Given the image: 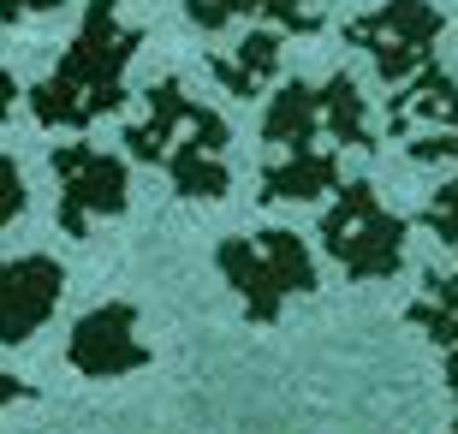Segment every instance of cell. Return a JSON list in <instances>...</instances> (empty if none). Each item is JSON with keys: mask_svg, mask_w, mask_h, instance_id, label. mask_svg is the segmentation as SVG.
<instances>
[{"mask_svg": "<svg viewBox=\"0 0 458 434\" xmlns=\"http://www.w3.org/2000/svg\"><path fill=\"white\" fill-rule=\"evenodd\" d=\"M345 42L375 60V72L387 84H411L435 66V42H441V13L428 0H387L381 13L352 18L345 24Z\"/></svg>", "mask_w": 458, "mask_h": 434, "instance_id": "5", "label": "cell"}, {"mask_svg": "<svg viewBox=\"0 0 458 434\" xmlns=\"http://www.w3.org/2000/svg\"><path fill=\"white\" fill-rule=\"evenodd\" d=\"M322 132L340 143V149H375L369 137V114H363V89L352 84V78H327L322 89Z\"/></svg>", "mask_w": 458, "mask_h": 434, "instance_id": "14", "label": "cell"}, {"mask_svg": "<svg viewBox=\"0 0 458 434\" xmlns=\"http://www.w3.org/2000/svg\"><path fill=\"white\" fill-rule=\"evenodd\" d=\"M423 226L441 238V244H453V251H458V179L435 191V202L423 208Z\"/></svg>", "mask_w": 458, "mask_h": 434, "instance_id": "16", "label": "cell"}, {"mask_svg": "<svg viewBox=\"0 0 458 434\" xmlns=\"http://www.w3.org/2000/svg\"><path fill=\"white\" fill-rule=\"evenodd\" d=\"M405 220L387 215L369 179H345L340 202L322 220V251L352 274V280H393L405 268Z\"/></svg>", "mask_w": 458, "mask_h": 434, "instance_id": "3", "label": "cell"}, {"mask_svg": "<svg viewBox=\"0 0 458 434\" xmlns=\"http://www.w3.org/2000/svg\"><path fill=\"white\" fill-rule=\"evenodd\" d=\"M13 96H18V84H13V78H6V72H0V119L13 114Z\"/></svg>", "mask_w": 458, "mask_h": 434, "instance_id": "19", "label": "cell"}, {"mask_svg": "<svg viewBox=\"0 0 458 434\" xmlns=\"http://www.w3.org/2000/svg\"><path fill=\"white\" fill-rule=\"evenodd\" d=\"M334 184H340V161L327 149H316V155L274 161L268 179H262V197L268 202H310V197H322V191H334Z\"/></svg>", "mask_w": 458, "mask_h": 434, "instance_id": "12", "label": "cell"}, {"mask_svg": "<svg viewBox=\"0 0 458 434\" xmlns=\"http://www.w3.org/2000/svg\"><path fill=\"white\" fill-rule=\"evenodd\" d=\"M60 285H66V274H60V262H48V256L0 262V339L13 345V339H24L30 328H42L48 310L60 303Z\"/></svg>", "mask_w": 458, "mask_h": 434, "instance_id": "8", "label": "cell"}, {"mask_svg": "<svg viewBox=\"0 0 458 434\" xmlns=\"http://www.w3.org/2000/svg\"><path fill=\"white\" fill-rule=\"evenodd\" d=\"M24 393H30L24 381H13V375H0V399H24Z\"/></svg>", "mask_w": 458, "mask_h": 434, "instance_id": "20", "label": "cell"}, {"mask_svg": "<svg viewBox=\"0 0 458 434\" xmlns=\"http://www.w3.org/2000/svg\"><path fill=\"white\" fill-rule=\"evenodd\" d=\"M274 66H280V36H274V30H250L244 42H238L233 60H226V54L208 60V72H215L233 96H256V89L274 78Z\"/></svg>", "mask_w": 458, "mask_h": 434, "instance_id": "13", "label": "cell"}, {"mask_svg": "<svg viewBox=\"0 0 458 434\" xmlns=\"http://www.w3.org/2000/svg\"><path fill=\"white\" fill-rule=\"evenodd\" d=\"M387 137H411L417 161H453L458 167V84L441 66L411 78L387 101Z\"/></svg>", "mask_w": 458, "mask_h": 434, "instance_id": "6", "label": "cell"}, {"mask_svg": "<svg viewBox=\"0 0 458 434\" xmlns=\"http://www.w3.org/2000/svg\"><path fill=\"white\" fill-rule=\"evenodd\" d=\"M262 137H268L274 149H286V155H316V137H327L322 132V89L286 84L280 96H274L268 119H262Z\"/></svg>", "mask_w": 458, "mask_h": 434, "instance_id": "11", "label": "cell"}, {"mask_svg": "<svg viewBox=\"0 0 458 434\" xmlns=\"http://www.w3.org/2000/svg\"><path fill=\"white\" fill-rule=\"evenodd\" d=\"M137 54V30L119 24L114 0H89L84 30L66 48V60L54 66V78L42 89H30V107L42 125H89L102 119L107 107H119V72Z\"/></svg>", "mask_w": 458, "mask_h": 434, "instance_id": "1", "label": "cell"}, {"mask_svg": "<svg viewBox=\"0 0 458 434\" xmlns=\"http://www.w3.org/2000/svg\"><path fill=\"white\" fill-rule=\"evenodd\" d=\"M405 316L441 345V363H446L441 375H446V393H453V404H458V268H453V274H428L423 298L411 303Z\"/></svg>", "mask_w": 458, "mask_h": 434, "instance_id": "10", "label": "cell"}, {"mask_svg": "<svg viewBox=\"0 0 458 434\" xmlns=\"http://www.w3.org/2000/svg\"><path fill=\"white\" fill-rule=\"evenodd\" d=\"M54 173H60V226L66 233H84L89 215L125 208V167L114 155L89 149V143H66V149H54Z\"/></svg>", "mask_w": 458, "mask_h": 434, "instance_id": "7", "label": "cell"}, {"mask_svg": "<svg viewBox=\"0 0 458 434\" xmlns=\"http://www.w3.org/2000/svg\"><path fill=\"white\" fill-rule=\"evenodd\" d=\"M238 13H262V18H274L280 30H298V36L316 30V13H310L304 0H191V18H197L203 30H221L226 18H238Z\"/></svg>", "mask_w": 458, "mask_h": 434, "instance_id": "15", "label": "cell"}, {"mask_svg": "<svg viewBox=\"0 0 458 434\" xmlns=\"http://www.w3.org/2000/svg\"><path fill=\"white\" fill-rule=\"evenodd\" d=\"M125 149L155 161V167H167L185 197H226V167H221L226 119L185 101L179 84L149 89V119L125 132Z\"/></svg>", "mask_w": 458, "mask_h": 434, "instance_id": "2", "label": "cell"}, {"mask_svg": "<svg viewBox=\"0 0 458 434\" xmlns=\"http://www.w3.org/2000/svg\"><path fill=\"white\" fill-rule=\"evenodd\" d=\"M42 6H60V0H0V18H24V13H42Z\"/></svg>", "mask_w": 458, "mask_h": 434, "instance_id": "18", "label": "cell"}, {"mask_svg": "<svg viewBox=\"0 0 458 434\" xmlns=\"http://www.w3.org/2000/svg\"><path fill=\"white\" fill-rule=\"evenodd\" d=\"M215 262L238 285L250 321H262V328L280 316V303L292 292H316V262L298 244V233H286V226H268V233H256V238H226L221 251H215Z\"/></svg>", "mask_w": 458, "mask_h": 434, "instance_id": "4", "label": "cell"}, {"mask_svg": "<svg viewBox=\"0 0 458 434\" xmlns=\"http://www.w3.org/2000/svg\"><path fill=\"white\" fill-rule=\"evenodd\" d=\"M18 208H24V179H18V167L0 155V226H6Z\"/></svg>", "mask_w": 458, "mask_h": 434, "instance_id": "17", "label": "cell"}, {"mask_svg": "<svg viewBox=\"0 0 458 434\" xmlns=\"http://www.w3.org/2000/svg\"><path fill=\"white\" fill-rule=\"evenodd\" d=\"M131 303H107V310H89L72 334L66 357L84 375H125V369H143L149 363V345L131 334Z\"/></svg>", "mask_w": 458, "mask_h": 434, "instance_id": "9", "label": "cell"}]
</instances>
